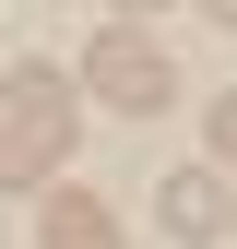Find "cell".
Masks as SVG:
<instances>
[{"instance_id": "cell-2", "label": "cell", "mask_w": 237, "mask_h": 249, "mask_svg": "<svg viewBox=\"0 0 237 249\" xmlns=\"http://www.w3.org/2000/svg\"><path fill=\"white\" fill-rule=\"evenodd\" d=\"M71 131H83L71 107H12V131H0V190H36L59 154H71Z\"/></svg>"}, {"instance_id": "cell-1", "label": "cell", "mask_w": 237, "mask_h": 249, "mask_svg": "<svg viewBox=\"0 0 237 249\" xmlns=\"http://www.w3.org/2000/svg\"><path fill=\"white\" fill-rule=\"evenodd\" d=\"M83 83H95V95H107L118 119H154V107L178 95L166 48H154V36H131V24H107V36H95V59H83Z\"/></svg>"}, {"instance_id": "cell-7", "label": "cell", "mask_w": 237, "mask_h": 249, "mask_svg": "<svg viewBox=\"0 0 237 249\" xmlns=\"http://www.w3.org/2000/svg\"><path fill=\"white\" fill-rule=\"evenodd\" d=\"M118 12H131V24H142V12H166V0H118Z\"/></svg>"}, {"instance_id": "cell-3", "label": "cell", "mask_w": 237, "mask_h": 249, "mask_svg": "<svg viewBox=\"0 0 237 249\" xmlns=\"http://www.w3.org/2000/svg\"><path fill=\"white\" fill-rule=\"evenodd\" d=\"M154 226L166 237H237V190H225L214 166H178L166 190H154Z\"/></svg>"}, {"instance_id": "cell-8", "label": "cell", "mask_w": 237, "mask_h": 249, "mask_svg": "<svg viewBox=\"0 0 237 249\" xmlns=\"http://www.w3.org/2000/svg\"><path fill=\"white\" fill-rule=\"evenodd\" d=\"M202 12H214V24H237V0H202Z\"/></svg>"}, {"instance_id": "cell-5", "label": "cell", "mask_w": 237, "mask_h": 249, "mask_svg": "<svg viewBox=\"0 0 237 249\" xmlns=\"http://www.w3.org/2000/svg\"><path fill=\"white\" fill-rule=\"evenodd\" d=\"M12 107H71V71H48V59H12V83H0Z\"/></svg>"}, {"instance_id": "cell-4", "label": "cell", "mask_w": 237, "mask_h": 249, "mask_svg": "<svg viewBox=\"0 0 237 249\" xmlns=\"http://www.w3.org/2000/svg\"><path fill=\"white\" fill-rule=\"evenodd\" d=\"M36 237H71V249H95V237H118V213H107L95 190H48V213H36Z\"/></svg>"}, {"instance_id": "cell-6", "label": "cell", "mask_w": 237, "mask_h": 249, "mask_svg": "<svg viewBox=\"0 0 237 249\" xmlns=\"http://www.w3.org/2000/svg\"><path fill=\"white\" fill-rule=\"evenodd\" d=\"M214 154L237 166V95H214Z\"/></svg>"}]
</instances>
